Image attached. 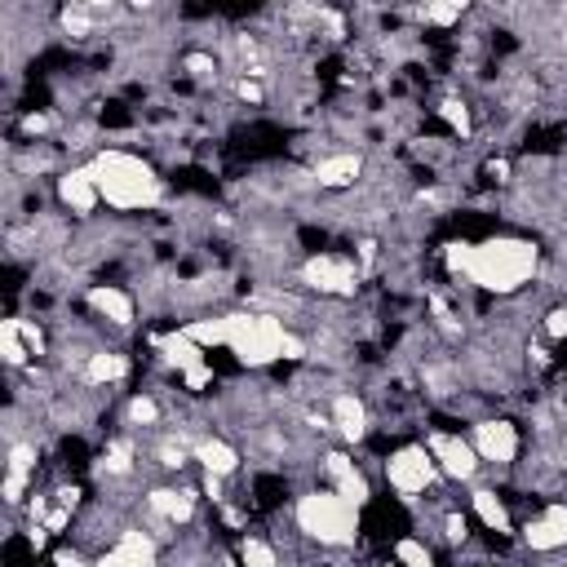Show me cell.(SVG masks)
Wrapping results in <instances>:
<instances>
[{"mask_svg":"<svg viewBox=\"0 0 567 567\" xmlns=\"http://www.w3.org/2000/svg\"><path fill=\"white\" fill-rule=\"evenodd\" d=\"M474 514L483 518V527H487L492 536H509V532H514L509 505H505V496H496L492 487H478V492H474Z\"/></svg>","mask_w":567,"mask_h":567,"instance_id":"ac0fdd59","label":"cell"},{"mask_svg":"<svg viewBox=\"0 0 567 567\" xmlns=\"http://www.w3.org/2000/svg\"><path fill=\"white\" fill-rule=\"evenodd\" d=\"M93 567H159V540L142 527H124L97 558Z\"/></svg>","mask_w":567,"mask_h":567,"instance_id":"9c48e42d","label":"cell"},{"mask_svg":"<svg viewBox=\"0 0 567 567\" xmlns=\"http://www.w3.org/2000/svg\"><path fill=\"white\" fill-rule=\"evenodd\" d=\"M443 261H447V270L465 275L474 288L496 292V297H514L518 288L532 284V275L540 266V248L523 235H492L478 244H470V239L447 244Z\"/></svg>","mask_w":567,"mask_h":567,"instance_id":"6da1fadb","label":"cell"},{"mask_svg":"<svg viewBox=\"0 0 567 567\" xmlns=\"http://www.w3.org/2000/svg\"><path fill=\"white\" fill-rule=\"evenodd\" d=\"M89 173L97 182V195L106 208H120V213H137V208H155L159 195H164V182L159 173L133 155V151H97L89 159Z\"/></svg>","mask_w":567,"mask_h":567,"instance_id":"7a4b0ae2","label":"cell"},{"mask_svg":"<svg viewBox=\"0 0 567 567\" xmlns=\"http://www.w3.org/2000/svg\"><path fill=\"white\" fill-rule=\"evenodd\" d=\"M439 115H443V120H447V124H452V128H456L461 137L470 133V111H465V102L447 97V102H439Z\"/></svg>","mask_w":567,"mask_h":567,"instance_id":"cb8c5ba5","label":"cell"},{"mask_svg":"<svg viewBox=\"0 0 567 567\" xmlns=\"http://www.w3.org/2000/svg\"><path fill=\"white\" fill-rule=\"evenodd\" d=\"M363 177V155L359 151H337V155H323L315 164V182L319 190H346Z\"/></svg>","mask_w":567,"mask_h":567,"instance_id":"5bb4252c","label":"cell"},{"mask_svg":"<svg viewBox=\"0 0 567 567\" xmlns=\"http://www.w3.org/2000/svg\"><path fill=\"white\" fill-rule=\"evenodd\" d=\"M301 284L315 288L319 297H354L359 288V266L341 252H310L301 261Z\"/></svg>","mask_w":567,"mask_h":567,"instance_id":"8992f818","label":"cell"},{"mask_svg":"<svg viewBox=\"0 0 567 567\" xmlns=\"http://www.w3.org/2000/svg\"><path fill=\"white\" fill-rule=\"evenodd\" d=\"M465 527H470V523H465V514H456V509H447V514H443V536H447V545H461V540L470 536Z\"/></svg>","mask_w":567,"mask_h":567,"instance_id":"d4e9b609","label":"cell"},{"mask_svg":"<svg viewBox=\"0 0 567 567\" xmlns=\"http://www.w3.org/2000/svg\"><path fill=\"white\" fill-rule=\"evenodd\" d=\"M53 567H93V558H84L80 549H53Z\"/></svg>","mask_w":567,"mask_h":567,"instance_id":"83f0119b","label":"cell"},{"mask_svg":"<svg viewBox=\"0 0 567 567\" xmlns=\"http://www.w3.org/2000/svg\"><path fill=\"white\" fill-rule=\"evenodd\" d=\"M328 421L337 425V434H341L346 443H363V439H368V403H363L359 394H350V390H337V394H332Z\"/></svg>","mask_w":567,"mask_h":567,"instance_id":"7c38bea8","label":"cell"},{"mask_svg":"<svg viewBox=\"0 0 567 567\" xmlns=\"http://www.w3.org/2000/svg\"><path fill=\"white\" fill-rule=\"evenodd\" d=\"M385 567H399V563H394V558H390V563H385Z\"/></svg>","mask_w":567,"mask_h":567,"instance_id":"f1b7e54d","label":"cell"},{"mask_svg":"<svg viewBox=\"0 0 567 567\" xmlns=\"http://www.w3.org/2000/svg\"><path fill=\"white\" fill-rule=\"evenodd\" d=\"M0 354H4L9 368H27V363H31V350H27V341H22L18 323H13V315L0 323Z\"/></svg>","mask_w":567,"mask_h":567,"instance_id":"d6986e66","label":"cell"},{"mask_svg":"<svg viewBox=\"0 0 567 567\" xmlns=\"http://www.w3.org/2000/svg\"><path fill=\"white\" fill-rule=\"evenodd\" d=\"M186 71H190L195 80H208V75H217V62H213L208 53H190V58H186Z\"/></svg>","mask_w":567,"mask_h":567,"instance_id":"4316f807","label":"cell"},{"mask_svg":"<svg viewBox=\"0 0 567 567\" xmlns=\"http://www.w3.org/2000/svg\"><path fill=\"white\" fill-rule=\"evenodd\" d=\"M159 403L151 399V394H133L128 399V425H159Z\"/></svg>","mask_w":567,"mask_h":567,"instance_id":"7402d4cb","label":"cell"},{"mask_svg":"<svg viewBox=\"0 0 567 567\" xmlns=\"http://www.w3.org/2000/svg\"><path fill=\"white\" fill-rule=\"evenodd\" d=\"M434 478H439V465H434V456H430L425 443H403V447H394L385 456V483L403 501H416Z\"/></svg>","mask_w":567,"mask_h":567,"instance_id":"5b68a950","label":"cell"},{"mask_svg":"<svg viewBox=\"0 0 567 567\" xmlns=\"http://www.w3.org/2000/svg\"><path fill=\"white\" fill-rule=\"evenodd\" d=\"M58 199H62V208H71L75 217H89V213L102 204V195H97V182H93L89 164H80V168H71V173H62V177H58Z\"/></svg>","mask_w":567,"mask_h":567,"instance_id":"4fadbf2b","label":"cell"},{"mask_svg":"<svg viewBox=\"0 0 567 567\" xmlns=\"http://www.w3.org/2000/svg\"><path fill=\"white\" fill-rule=\"evenodd\" d=\"M425 447H430V456H434V465H439L443 478L470 483V478L478 474V465H483L478 452H474V443L461 439L456 430H430V434H425Z\"/></svg>","mask_w":567,"mask_h":567,"instance_id":"ba28073f","label":"cell"},{"mask_svg":"<svg viewBox=\"0 0 567 567\" xmlns=\"http://www.w3.org/2000/svg\"><path fill=\"white\" fill-rule=\"evenodd\" d=\"M545 337L549 341H563L567 337V306H558V310L545 315Z\"/></svg>","mask_w":567,"mask_h":567,"instance_id":"484cf974","label":"cell"},{"mask_svg":"<svg viewBox=\"0 0 567 567\" xmlns=\"http://www.w3.org/2000/svg\"><path fill=\"white\" fill-rule=\"evenodd\" d=\"M470 443H474L478 461H483V465H496V470L514 465V461H518V447H523L518 425L505 421V416H483V421H474Z\"/></svg>","mask_w":567,"mask_h":567,"instance_id":"52a82bcc","label":"cell"},{"mask_svg":"<svg viewBox=\"0 0 567 567\" xmlns=\"http://www.w3.org/2000/svg\"><path fill=\"white\" fill-rule=\"evenodd\" d=\"M195 461L204 465V474L213 478H230L239 470V452L226 443V439H199L195 443Z\"/></svg>","mask_w":567,"mask_h":567,"instance_id":"2e32d148","label":"cell"},{"mask_svg":"<svg viewBox=\"0 0 567 567\" xmlns=\"http://www.w3.org/2000/svg\"><path fill=\"white\" fill-rule=\"evenodd\" d=\"M523 545L536 549V554L567 549V501H549L545 509H536L523 523Z\"/></svg>","mask_w":567,"mask_h":567,"instance_id":"30bf717a","label":"cell"},{"mask_svg":"<svg viewBox=\"0 0 567 567\" xmlns=\"http://www.w3.org/2000/svg\"><path fill=\"white\" fill-rule=\"evenodd\" d=\"M239 567H279V554H275L270 540L244 536V540H239Z\"/></svg>","mask_w":567,"mask_h":567,"instance_id":"44dd1931","label":"cell"},{"mask_svg":"<svg viewBox=\"0 0 567 567\" xmlns=\"http://www.w3.org/2000/svg\"><path fill=\"white\" fill-rule=\"evenodd\" d=\"M89 306H93L106 323H115V328H128L133 315H137V310H133V297H128L120 284H93V288H89Z\"/></svg>","mask_w":567,"mask_h":567,"instance_id":"9a60e30c","label":"cell"},{"mask_svg":"<svg viewBox=\"0 0 567 567\" xmlns=\"http://www.w3.org/2000/svg\"><path fill=\"white\" fill-rule=\"evenodd\" d=\"M292 523L306 540H315L319 549H346L359 540V505H350L346 496H337L332 487H310L297 496L292 505Z\"/></svg>","mask_w":567,"mask_h":567,"instance_id":"3957f363","label":"cell"},{"mask_svg":"<svg viewBox=\"0 0 567 567\" xmlns=\"http://www.w3.org/2000/svg\"><path fill=\"white\" fill-rule=\"evenodd\" d=\"M461 13H465V4H425L421 9V18L430 27H452V22H461Z\"/></svg>","mask_w":567,"mask_h":567,"instance_id":"603a6c76","label":"cell"},{"mask_svg":"<svg viewBox=\"0 0 567 567\" xmlns=\"http://www.w3.org/2000/svg\"><path fill=\"white\" fill-rule=\"evenodd\" d=\"M394 563L399 567H434V554L421 536H399L394 540Z\"/></svg>","mask_w":567,"mask_h":567,"instance_id":"ffe728a7","label":"cell"},{"mask_svg":"<svg viewBox=\"0 0 567 567\" xmlns=\"http://www.w3.org/2000/svg\"><path fill=\"white\" fill-rule=\"evenodd\" d=\"M323 474H328V487L337 492V496H346L350 505H368L372 501V483H368V474L346 456V452H328L323 456Z\"/></svg>","mask_w":567,"mask_h":567,"instance_id":"8fae6325","label":"cell"},{"mask_svg":"<svg viewBox=\"0 0 567 567\" xmlns=\"http://www.w3.org/2000/svg\"><path fill=\"white\" fill-rule=\"evenodd\" d=\"M128 377V359L120 354V350H93L89 359H84V381L89 385H115V381H124Z\"/></svg>","mask_w":567,"mask_h":567,"instance_id":"e0dca14e","label":"cell"},{"mask_svg":"<svg viewBox=\"0 0 567 567\" xmlns=\"http://www.w3.org/2000/svg\"><path fill=\"white\" fill-rule=\"evenodd\" d=\"M288 323L279 315L266 310H248V315H226V350L244 363V368H270L275 359H284L288 350Z\"/></svg>","mask_w":567,"mask_h":567,"instance_id":"277c9868","label":"cell"},{"mask_svg":"<svg viewBox=\"0 0 567 567\" xmlns=\"http://www.w3.org/2000/svg\"><path fill=\"white\" fill-rule=\"evenodd\" d=\"M31 567H35V563H31Z\"/></svg>","mask_w":567,"mask_h":567,"instance_id":"f546056e","label":"cell"}]
</instances>
